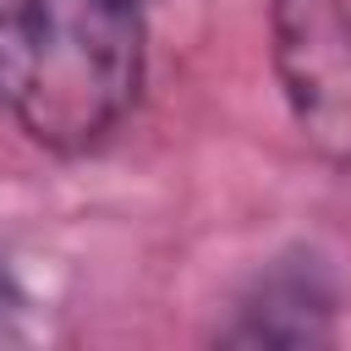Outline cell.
I'll list each match as a JSON object with an SVG mask.
<instances>
[{"mask_svg": "<svg viewBox=\"0 0 351 351\" xmlns=\"http://www.w3.org/2000/svg\"><path fill=\"white\" fill-rule=\"evenodd\" d=\"M148 77L143 0H0V115L44 154H99Z\"/></svg>", "mask_w": 351, "mask_h": 351, "instance_id": "1", "label": "cell"}, {"mask_svg": "<svg viewBox=\"0 0 351 351\" xmlns=\"http://www.w3.org/2000/svg\"><path fill=\"white\" fill-rule=\"evenodd\" d=\"M269 66L307 154L351 170V5L269 0Z\"/></svg>", "mask_w": 351, "mask_h": 351, "instance_id": "2", "label": "cell"}, {"mask_svg": "<svg viewBox=\"0 0 351 351\" xmlns=\"http://www.w3.org/2000/svg\"><path fill=\"white\" fill-rule=\"evenodd\" d=\"M219 346H274V351H313L340 340V274L318 247H285L269 258L241 296L230 302V318L214 329Z\"/></svg>", "mask_w": 351, "mask_h": 351, "instance_id": "3", "label": "cell"}]
</instances>
